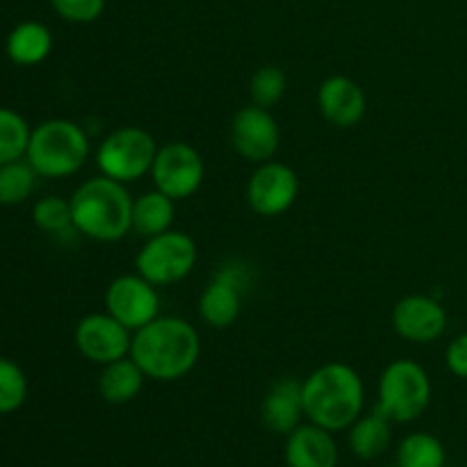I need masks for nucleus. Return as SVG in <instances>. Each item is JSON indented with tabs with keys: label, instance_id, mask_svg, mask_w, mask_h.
Returning <instances> with one entry per match:
<instances>
[{
	"label": "nucleus",
	"instance_id": "f257e3e1",
	"mask_svg": "<svg viewBox=\"0 0 467 467\" xmlns=\"http://www.w3.org/2000/svg\"><path fill=\"white\" fill-rule=\"evenodd\" d=\"M201 356V337L187 319L160 315L135 331L130 358L153 381H178L196 368Z\"/></svg>",
	"mask_w": 467,
	"mask_h": 467
},
{
	"label": "nucleus",
	"instance_id": "f03ea898",
	"mask_svg": "<svg viewBox=\"0 0 467 467\" xmlns=\"http://www.w3.org/2000/svg\"><path fill=\"white\" fill-rule=\"evenodd\" d=\"M365 386L354 368L327 363L304 381V410L308 422L327 431H345L363 415Z\"/></svg>",
	"mask_w": 467,
	"mask_h": 467
},
{
	"label": "nucleus",
	"instance_id": "7ed1b4c3",
	"mask_svg": "<svg viewBox=\"0 0 467 467\" xmlns=\"http://www.w3.org/2000/svg\"><path fill=\"white\" fill-rule=\"evenodd\" d=\"M73 228L96 242H119L132 231V196L126 185L100 173L71 196Z\"/></svg>",
	"mask_w": 467,
	"mask_h": 467
},
{
	"label": "nucleus",
	"instance_id": "20e7f679",
	"mask_svg": "<svg viewBox=\"0 0 467 467\" xmlns=\"http://www.w3.org/2000/svg\"><path fill=\"white\" fill-rule=\"evenodd\" d=\"M26 160L44 178H67L89 160V137L71 119H48L32 128Z\"/></svg>",
	"mask_w": 467,
	"mask_h": 467
},
{
	"label": "nucleus",
	"instance_id": "39448f33",
	"mask_svg": "<svg viewBox=\"0 0 467 467\" xmlns=\"http://www.w3.org/2000/svg\"><path fill=\"white\" fill-rule=\"evenodd\" d=\"M431 404V379L410 358L392 360L379 379L377 410L392 424H409L422 418Z\"/></svg>",
	"mask_w": 467,
	"mask_h": 467
},
{
	"label": "nucleus",
	"instance_id": "423d86ee",
	"mask_svg": "<svg viewBox=\"0 0 467 467\" xmlns=\"http://www.w3.org/2000/svg\"><path fill=\"white\" fill-rule=\"evenodd\" d=\"M158 149L160 146L149 130L140 126H123L100 141L96 164L103 176L128 185L144 178V173H150Z\"/></svg>",
	"mask_w": 467,
	"mask_h": 467
},
{
	"label": "nucleus",
	"instance_id": "0eeeda50",
	"mask_svg": "<svg viewBox=\"0 0 467 467\" xmlns=\"http://www.w3.org/2000/svg\"><path fill=\"white\" fill-rule=\"evenodd\" d=\"M196 260L199 249L194 237L181 231H167L144 242L135 255V269L155 287H164L190 276Z\"/></svg>",
	"mask_w": 467,
	"mask_h": 467
},
{
	"label": "nucleus",
	"instance_id": "6e6552de",
	"mask_svg": "<svg viewBox=\"0 0 467 467\" xmlns=\"http://www.w3.org/2000/svg\"><path fill=\"white\" fill-rule=\"evenodd\" d=\"M205 164L199 150L187 141H167L158 149L150 167L155 190L173 201L190 199L203 182Z\"/></svg>",
	"mask_w": 467,
	"mask_h": 467
},
{
	"label": "nucleus",
	"instance_id": "1a4fd4ad",
	"mask_svg": "<svg viewBox=\"0 0 467 467\" xmlns=\"http://www.w3.org/2000/svg\"><path fill=\"white\" fill-rule=\"evenodd\" d=\"M105 308L128 331L135 333L160 317L158 287L140 274H123L108 285Z\"/></svg>",
	"mask_w": 467,
	"mask_h": 467
},
{
	"label": "nucleus",
	"instance_id": "9d476101",
	"mask_svg": "<svg viewBox=\"0 0 467 467\" xmlns=\"http://www.w3.org/2000/svg\"><path fill=\"white\" fill-rule=\"evenodd\" d=\"M249 285V267L240 260L223 265L199 296V315L208 327L228 328L242 310V295Z\"/></svg>",
	"mask_w": 467,
	"mask_h": 467
},
{
	"label": "nucleus",
	"instance_id": "9b49d317",
	"mask_svg": "<svg viewBox=\"0 0 467 467\" xmlns=\"http://www.w3.org/2000/svg\"><path fill=\"white\" fill-rule=\"evenodd\" d=\"M299 196V178L283 162L258 164L246 182V203L260 217H278L295 205Z\"/></svg>",
	"mask_w": 467,
	"mask_h": 467
},
{
	"label": "nucleus",
	"instance_id": "f8f14e48",
	"mask_svg": "<svg viewBox=\"0 0 467 467\" xmlns=\"http://www.w3.org/2000/svg\"><path fill=\"white\" fill-rule=\"evenodd\" d=\"M231 144L240 158L254 164L274 160L281 144V130L276 119L272 117V109L255 103L237 109L231 121Z\"/></svg>",
	"mask_w": 467,
	"mask_h": 467
},
{
	"label": "nucleus",
	"instance_id": "ddd939ff",
	"mask_svg": "<svg viewBox=\"0 0 467 467\" xmlns=\"http://www.w3.org/2000/svg\"><path fill=\"white\" fill-rule=\"evenodd\" d=\"M132 331L109 313H91L78 322L73 340L78 351L96 365H108L130 356Z\"/></svg>",
	"mask_w": 467,
	"mask_h": 467
},
{
	"label": "nucleus",
	"instance_id": "4468645a",
	"mask_svg": "<svg viewBox=\"0 0 467 467\" xmlns=\"http://www.w3.org/2000/svg\"><path fill=\"white\" fill-rule=\"evenodd\" d=\"M392 328L397 336L418 345H429L442 337L447 328V313L433 296H404L392 308Z\"/></svg>",
	"mask_w": 467,
	"mask_h": 467
},
{
	"label": "nucleus",
	"instance_id": "2eb2a0df",
	"mask_svg": "<svg viewBox=\"0 0 467 467\" xmlns=\"http://www.w3.org/2000/svg\"><path fill=\"white\" fill-rule=\"evenodd\" d=\"M317 108L322 117L336 128H354L368 112V96L356 80L331 76L319 85Z\"/></svg>",
	"mask_w": 467,
	"mask_h": 467
},
{
	"label": "nucleus",
	"instance_id": "dca6fc26",
	"mask_svg": "<svg viewBox=\"0 0 467 467\" xmlns=\"http://www.w3.org/2000/svg\"><path fill=\"white\" fill-rule=\"evenodd\" d=\"M304 418V381L290 377L278 379L260 406V420L265 429L278 436H287L299 427Z\"/></svg>",
	"mask_w": 467,
	"mask_h": 467
},
{
	"label": "nucleus",
	"instance_id": "f3484780",
	"mask_svg": "<svg viewBox=\"0 0 467 467\" xmlns=\"http://www.w3.org/2000/svg\"><path fill=\"white\" fill-rule=\"evenodd\" d=\"M287 467H337V445L333 433L317 424H299L287 433L285 442Z\"/></svg>",
	"mask_w": 467,
	"mask_h": 467
},
{
	"label": "nucleus",
	"instance_id": "a211bd4d",
	"mask_svg": "<svg viewBox=\"0 0 467 467\" xmlns=\"http://www.w3.org/2000/svg\"><path fill=\"white\" fill-rule=\"evenodd\" d=\"M5 50H7V57L18 67H35L44 62L53 50V35L44 23L23 21L9 32Z\"/></svg>",
	"mask_w": 467,
	"mask_h": 467
},
{
	"label": "nucleus",
	"instance_id": "6ab92c4d",
	"mask_svg": "<svg viewBox=\"0 0 467 467\" xmlns=\"http://www.w3.org/2000/svg\"><path fill=\"white\" fill-rule=\"evenodd\" d=\"M144 379L146 374L141 372L140 365L130 356H126V358L103 365V372L99 377V392L108 404H128L141 392Z\"/></svg>",
	"mask_w": 467,
	"mask_h": 467
},
{
	"label": "nucleus",
	"instance_id": "aec40b11",
	"mask_svg": "<svg viewBox=\"0 0 467 467\" xmlns=\"http://www.w3.org/2000/svg\"><path fill=\"white\" fill-rule=\"evenodd\" d=\"M392 442V422L379 410L360 415L349 427V450L356 459L374 461L388 451Z\"/></svg>",
	"mask_w": 467,
	"mask_h": 467
},
{
	"label": "nucleus",
	"instance_id": "412c9836",
	"mask_svg": "<svg viewBox=\"0 0 467 467\" xmlns=\"http://www.w3.org/2000/svg\"><path fill=\"white\" fill-rule=\"evenodd\" d=\"M173 203L176 201L160 190L144 192L141 196L132 199V231L146 240L171 231L173 214H176Z\"/></svg>",
	"mask_w": 467,
	"mask_h": 467
},
{
	"label": "nucleus",
	"instance_id": "4be33fe9",
	"mask_svg": "<svg viewBox=\"0 0 467 467\" xmlns=\"http://www.w3.org/2000/svg\"><path fill=\"white\" fill-rule=\"evenodd\" d=\"M447 454L433 433L415 431L400 442L397 467H445Z\"/></svg>",
	"mask_w": 467,
	"mask_h": 467
},
{
	"label": "nucleus",
	"instance_id": "5701e85b",
	"mask_svg": "<svg viewBox=\"0 0 467 467\" xmlns=\"http://www.w3.org/2000/svg\"><path fill=\"white\" fill-rule=\"evenodd\" d=\"M30 135V126L21 114L9 108H0V167L26 158Z\"/></svg>",
	"mask_w": 467,
	"mask_h": 467
},
{
	"label": "nucleus",
	"instance_id": "b1692460",
	"mask_svg": "<svg viewBox=\"0 0 467 467\" xmlns=\"http://www.w3.org/2000/svg\"><path fill=\"white\" fill-rule=\"evenodd\" d=\"M39 173L30 162H9L0 167V205H18L32 194Z\"/></svg>",
	"mask_w": 467,
	"mask_h": 467
},
{
	"label": "nucleus",
	"instance_id": "393cba45",
	"mask_svg": "<svg viewBox=\"0 0 467 467\" xmlns=\"http://www.w3.org/2000/svg\"><path fill=\"white\" fill-rule=\"evenodd\" d=\"M285 91H287L285 71L274 67V64H265V67H260L249 80L251 103L260 105V108L272 109L274 105L281 103Z\"/></svg>",
	"mask_w": 467,
	"mask_h": 467
},
{
	"label": "nucleus",
	"instance_id": "a878e982",
	"mask_svg": "<svg viewBox=\"0 0 467 467\" xmlns=\"http://www.w3.org/2000/svg\"><path fill=\"white\" fill-rule=\"evenodd\" d=\"M27 379L14 360L0 356V415H9L26 404Z\"/></svg>",
	"mask_w": 467,
	"mask_h": 467
},
{
	"label": "nucleus",
	"instance_id": "bb28decb",
	"mask_svg": "<svg viewBox=\"0 0 467 467\" xmlns=\"http://www.w3.org/2000/svg\"><path fill=\"white\" fill-rule=\"evenodd\" d=\"M32 219L44 233H64L73 228L71 201L62 196H44L32 208Z\"/></svg>",
	"mask_w": 467,
	"mask_h": 467
},
{
	"label": "nucleus",
	"instance_id": "cd10ccee",
	"mask_svg": "<svg viewBox=\"0 0 467 467\" xmlns=\"http://www.w3.org/2000/svg\"><path fill=\"white\" fill-rule=\"evenodd\" d=\"M50 7L68 23H94L105 12V0H50Z\"/></svg>",
	"mask_w": 467,
	"mask_h": 467
},
{
	"label": "nucleus",
	"instance_id": "c85d7f7f",
	"mask_svg": "<svg viewBox=\"0 0 467 467\" xmlns=\"http://www.w3.org/2000/svg\"><path fill=\"white\" fill-rule=\"evenodd\" d=\"M445 363L454 377L467 379V333H461L450 342L445 351Z\"/></svg>",
	"mask_w": 467,
	"mask_h": 467
}]
</instances>
